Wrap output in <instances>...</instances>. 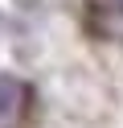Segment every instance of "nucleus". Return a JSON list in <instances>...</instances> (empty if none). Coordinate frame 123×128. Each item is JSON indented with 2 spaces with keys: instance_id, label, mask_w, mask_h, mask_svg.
<instances>
[{
  "instance_id": "1",
  "label": "nucleus",
  "mask_w": 123,
  "mask_h": 128,
  "mask_svg": "<svg viewBox=\"0 0 123 128\" xmlns=\"http://www.w3.org/2000/svg\"><path fill=\"white\" fill-rule=\"evenodd\" d=\"M21 103H25V87L16 83V78L0 74V128H12V124H16Z\"/></svg>"
}]
</instances>
